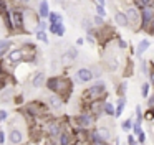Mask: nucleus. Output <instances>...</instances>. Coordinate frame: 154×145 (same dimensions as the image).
I'll return each mask as SVG.
<instances>
[{
    "instance_id": "6ab92c4d",
    "label": "nucleus",
    "mask_w": 154,
    "mask_h": 145,
    "mask_svg": "<svg viewBox=\"0 0 154 145\" xmlns=\"http://www.w3.org/2000/svg\"><path fill=\"white\" fill-rule=\"evenodd\" d=\"M58 145H73V135L68 130H63L58 137Z\"/></svg>"
},
{
    "instance_id": "9b49d317",
    "label": "nucleus",
    "mask_w": 154,
    "mask_h": 145,
    "mask_svg": "<svg viewBox=\"0 0 154 145\" xmlns=\"http://www.w3.org/2000/svg\"><path fill=\"white\" fill-rule=\"evenodd\" d=\"M7 58H8V61H10L12 64H18V63L23 61L25 53H23V49H22V48H17V49H12V51H8V53H7Z\"/></svg>"
},
{
    "instance_id": "ea45409f",
    "label": "nucleus",
    "mask_w": 154,
    "mask_h": 145,
    "mask_svg": "<svg viewBox=\"0 0 154 145\" xmlns=\"http://www.w3.org/2000/svg\"><path fill=\"white\" fill-rule=\"evenodd\" d=\"M147 107L154 109V92H152V96L149 94V97H147Z\"/></svg>"
},
{
    "instance_id": "a18cd8bd",
    "label": "nucleus",
    "mask_w": 154,
    "mask_h": 145,
    "mask_svg": "<svg viewBox=\"0 0 154 145\" xmlns=\"http://www.w3.org/2000/svg\"><path fill=\"white\" fill-rule=\"evenodd\" d=\"M85 43V38H76V46H81Z\"/></svg>"
},
{
    "instance_id": "de8ad7c7",
    "label": "nucleus",
    "mask_w": 154,
    "mask_h": 145,
    "mask_svg": "<svg viewBox=\"0 0 154 145\" xmlns=\"http://www.w3.org/2000/svg\"><path fill=\"white\" fill-rule=\"evenodd\" d=\"M47 145H58V144H55V142H48Z\"/></svg>"
},
{
    "instance_id": "58836bf2",
    "label": "nucleus",
    "mask_w": 154,
    "mask_h": 145,
    "mask_svg": "<svg viewBox=\"0 0 154 145\" xmlns=\"http://www.w3.org/2000/svg\"><path fill=\"white\" fill-rule=\"evenodd\" d=\"M128 145H139V144H137V140H136V138H134V135H128Z\"/></svg>"
},
{
    "instance_id": "bb28decb",
    "label": "nucleus",
    "mask_w": 154,
    "mask_h": 145,
    "mask_svg": "<svg viewBox=\"0 0 154 145\" xmlns=\"http://www.w3.org/2000/svg\"><path fill=\"white\" fill-rule=\"evenodd\" d=\"M57 22H63V16H61V13H58V12H50V15H48V23H57Z\"/></svg>"
},
{
    "instance_id": "72a5a7b5",
    "label": "nucleus",
    "mask_w": 154,
    "mask_h": 145,
    "mask_svg": "<svg viewBox=\"0 0 154 145\" xmlns=\"http://www.w3.org/2000/svg\"><path fill=\"white\" fill-rule=\"evenodd\" d=\"M116 41H118V46H119V49H128V41H126V40H123L121 36H118Z\"/></svg>"
},
{
    "instance_id": "b1692460",
    "label": "nucleus",
    "mask_w": 154,
    "mask_h": 145,
    "mask_svg": "<svg viewBox=\"0 0 154 145\" xmlns=\"http://www.w3.org/2000/svg\"><path fill=\"white\" fill-rule=\"evenodd\" d=\"M126 91H128V82L126 81L119 82V84H118V87H116L118 97H126Z\"/></svg>"
},
{
    "instance_id": "0eeeda50",
    "label": "nucleus",
    "mask_w": 154,
    "mask_h": 145,
    "mask_svg": "<svg viewBox=\"0 0 154 145\" xmlns=\"http://www.w3.org/2000/svg\"><path fill=\"white\" fill-rule=\"evenodd\" d=\"M152 18H154V8H151V7L144 8L143 12H141V25H139V30H146V31H147V28H149Z\"/></svg>"
},
{
    "instance_id": "f704fd0d",
    "label": "nucleus",
    "mask_w": 154,
    "mask_h": 145,
    "mask_svg": "<svg viewBox=\"0 0 154 145\" xmlns=\"http://www.w3.org/2000/svg\"><path fill=\"white\" fill-rule=\"evenodd\" d=\"M149 66H151V72H149V84L154 87V63L151 61V63H149Z\"/></svg>"
},
{
    "instance_id": "f3484780",
    "label": "nucleus",
    "mask_w": 154,
    "mask_h": 145,
    "mask_svg": "<svg viewBox=\"0 0 154 145\" xmlns=\"http://www.w3.org/2000/svg\"><path fill=\"white\" fill-rule=\"evenodd\" d=\"M60 78L61 76H51V78H47L45 86H47V89L51 92V94H57L58 92V87H60Z\"/></svg>"
},
{
    "instance_id": "f257e3e1",
    "label": "nucleus",
    "mask_w": 154,
    "mask_h": 145,
    "mask_svg": "<svg viewBox=\"0 0 154 145\" xmlns=\"http://www.w3.org/2000/svg\"><path fill=\"white\" fill-rule=\"evenodd\" d=\"M104 96H106V82H104L103 79H96V81L85 91L83 97L88 99L90 102H93V101H103Z\"/></svg>"
},
{
    "instance_id": "c03bdc74",
    "label": "nucleus",
    "mask_w": 154,
    "mask_h": 145,
    "mask_svg": "<svg viewBox=\"0 0 154 145\" xmlns=\"http://www.w3.org/2000/svg\"><path fill=\"white\" fill-rule=\"evenodd\" d=\"M96 5H101V7H106V0H96Z\"/></svg>"
},
{
    "instance_id": "a211bd4d",
    "label": "nucleus",
    "mask_w": 154,
    "mask_h": 145,
    "mask_svg": "<svg viewBox=\"0 0 154 145\" xmlns=\"http://www.w3.org/2000/svg\"><path fill=\"white\" fill-rule=\"evenodd\" d=\"M149 48H151V40H147V38L139 40V41H137V45H136V55L137 56H143Z\"/></svg>"
},
{
    "instance_id": "a19ab883",
    "label": "nucleus",
    "mask_w": 154,
    "mask_h": 145,
    "mask_svg": "<svg viewBox=\"0 0 154 145\" xmlns=\"http://www.w3.org/2000/svg\"><path fill=\"white\" fill-rule=\"evenodd\" d=\"M5 140H7V135H5V130L4 129H0V145H4Z\"/></svg>"
},
{
    "instance_id": "6e6552de",
    "label": "nucleus",
    "mask_w": 154,
    "mask_h": 145,
    "mask_svg": "<svg viewBox=\"0 0 154 145\" xmlns=\"http://www.w3.org/2000/svg\"><path fill=\"white\" fill-rule=\"evenodd\" d=\"M61 132H63V127H61V124L58 120H50L47 124V135L51 138V140H55V138L60 137Z\"/></svg>"
},
{
    "instance_id": "4468645a",
    "label": "nucleus",
    "mask_w": 154,
    "mask_h": 145,
    "mask_svg": "<svg viewBox=\"0 0 154 145\" xmlns=\"http://www.w3.org/2000/svg\"><path fill=\"white\" fill-rule=\"evenodd\" d=\"M48 31H50L51 35L61 38V36L65 35V31H66V28H65V23H63V22H57V23H50V26H48Z\"/></svg>"
},
{
    "instance_id": "7c9ffc66",
    "label": "nucleus",
    "mask_w": 154,
    "mask_h": 145,
    "mask_svg": "<svg viewBox=\"0 0 154 145\" xmlns=\"http://www.w3.org/2000/svg\"><path fill=\"white\" fill-rule=\"evenodd\" d=\"M91 72H93V78L94 79H101V72H103V71H101V68H100V66H91Z\"/></svg>"
},
{
    "instance_id": "c9c22d12",
    "label": "nucleus",
    "mask_w": 154,
    "mask_h": 145,
    "mask_svg": "<svg viewBox=\"0 0 154 145\" xmlns=\"http://www.w3.org/2000/svg\"><path fill=\"white\" fill-rule=\"evenodd\" d=\"M136 137H137V144H139V145L146 144V134H144V130H141L139 135H136Z\"/></svg>"
},
{
    "instance_id": "393cba45",
    "label": "nucleus",
    "mask_w": 154,
    "mask_h": 145,
    "mask_svg": "<svg viewBox=\"0 0 154 145\" xmlns=\"http://www.w3.org/2000/svg\"><path fill=\"white\" fill-rule=\"evenodd\" d=\"M48 26H50V23H48L47 20H37V25H35V33H37V31H47Z\"/></svg>"
},
{
    "instance_id": "c756f323",
    "label": "nucleus",
    "mask_w": 154,
    "mask_h": 145,
    "mask_svg": "<svg viewBox=\"0 0 154 145\" xmlns=\"http://www.w3.org/2000/svg\"><path fill=\"white\" fill-rule=\"evenodd\" d=\"M35 36H37V40H38V41H42V43H47V45H48V41H50V40H48V35H47V31H37V33H35Z\"/></svg>"
},
{
    "instance_id": "49530a36",
    "label": "nucleus",
    "mask_w": 154,
    "mask_h": 145,
    "mask_svg": "<svg viewBox=\"0 0 154 145\" xmlns=\"http://www.w3.org/2000/svg\"><path fill=\"white\" fill-rule=\"evenodd\" d=\"M18 2H20V3H23V5H30V2H32V0H18Z\"/></svg>"
},
{
    "instance_id": "09e8293b",
    "label": "nucleus",
    "mask_w": 154,
    "mask_h": 145,
    "mask_svg": "<svg viewBox=\"0 0 154 145\" xmlns=\"http://www.w3.org/2000/svg\"><path fill=\"white\" fill-rule=\"evenodd\" d=\"M55 2H57V3H63V0H55Z\"/></svg>"
},
{
    "instance_id": "e433bc0d",
    "label": "nucleus",
    "mask_w": 154,
    "mask_h": 145,
    "mask_svg": "<svg viewBox=\"0 0 154 145\" xmlns=\"http://www.w3.org/2000/svg\"><path fill=\"white\" fill-rule=\"evenodd\" d=\"M96 15L100 16H106V7H101V5H96Z\"/></svg>"
},
{
    "instance_id": "2eb2a0df",
    "label": "nucleus",
    "mask_w": 154,
    "mask_h": 145,
    "mask_svg": "<svg viewBox=\"0 0 154 145\" xmlns=\"http://www.w3.org/2000/svg\"><path fill=\"white\" fill-rule=\"evenodd\" d=\"M50 5H48V0H40V3H38V18L40 20H48V15H50Z\"/></svg>"
},
{
    "instance_id": "412c9836",
    "label": "nucleus",
    "mask_w": 154,
    "mask_h": 145,
    "mask_svg": "<svg viewBox=\"0 0 154 145\" xmlns=\"http://www.w3.org/2000/svg\"><path fill=\"white\" fill-rule=\"evenodd\" d=\"M103 112L108 115V117H114V115H116V104L104 101V104H103Z\"/></svg>"
},
{
    "instance_id": "f8f14e48",
    "label": "nucleus",
    "mask_w": 154,
    "mask_h": 145,
    "mask_svg": "<svg viewBox=\"0 0 154 145\" xmlns=\"http://www.w3.org/2000/svg\"><path fill=\"white\" fill-rule=\"evenodd\" d=\"M113 18H114V22H116V25L121 26V28H129V26H131V23H129V20H128L126 13L121 12V10H116V12H114Z\"/></svg>"
},
{
    "instance_id": "cd10ccee",
    "label": "nucleus",
    "mask_w": 154,
    "mask_h": 145,
    "mask_svg": "<svg viewBox=\"0 0 154 145\" xmlns=\"http://www.w3.org/2000/svg\"><path fill=\"white\" fill-rule=\"evenodd\" d=\"M149 89H151V84L149 82H143V84H141V96H143L144 99H147L149 97Z\"/></svg>"
},
{
    "instance_id": "39448f33",
    "label": "nucleus",
    "mask_w": 154,
    "mask_h": 145,
    "mask_svg": "<svg viewBox=\"0 0 154 145\" xmlns=\"http://www.w3.org/2000/svg\"><path fill=\"white\" fill-rule=\"evenodd\" d=\"M124 13H126L128 20H129L131 26H137L136 30H139V25H141V12H139V10L134 8V7L131 5V7H126Z\"/></svg>"
},
{
    "instance_id": "79ce46f5",
    "label": "nucleus",
    "mask_w": 154,
    "mask_h": 145,
    "mask_svg": "<svg viewBox=\"0 0 154 145\" xmlns=\"http://www.w3.org/2000/svg\"><path fill=\"white\" fill-rule=\"evenodd\" d=\"M86 41L90 43V45H94V43H96V40H94V35H91V33H86Z\"/></svg>"
},
{
    "instance_id": "37998d69",
    "label": "nucleus",
    "mask_w": 154,
    "mask_h": 145,
    "mask_svg": "<svg viewBox=\"0 0 154 145\" xmlns=\"http://www.w3.org/2000/svg\"><path fill=\"white\" fill-rule=\"evenodd\" d=\"M14 101L17 102V104H22V102H23V97H22V96H17V97H15Z\"/></svg>"
},
{
    "instance_id": "dca6fc26",
    "label": "nucleus",
    "mask_w": 154,
    "mask_h": 145,
    "mask_svg": "<svg viewBox=\"0 0 154 145\" xmlns=\"http://www.w3.org/2000/svg\"><path fill=\"white\" fill-rule=\"evenodd\" d=\"M15 99V91L14 87H5L0 91V104H8Z\"/></svg>"
},
{
    "instance_id": "c85d7f7f",
    "label": "nucleus",
    "mask_w": 154,
    "mask_h": 145,
    "mask_svg": "<svg viewBox=\"0 0 154 145\" xmlns=\"http://www.w3.org/2000/svg\"><path fill=\"white\" fill-rule=\"evenodd\" d=\"M133 125H134L133 119H126V120H123V122H121V129H123L124 132H129V130H133Z\"/></svg>"
},
{
    "instance_id": "4be33fe9",
    "label": "nucleus",
    "mask_w": 154,
    "mask_h": 145,
    "mask_svg": "<svg viewBox=\"0 0 154 145\" xmlns=\"http://www.w3.org/2000/svg\"><path fill=\"white\" fill-rule=\"evenodd\" d=\"M133 7L137 8L139 12H143V10L147 8V7L152 8V0H133Z\"/></svg>"
},
{
    "instance_id": "9d476101",
    "label": "nucleus",
    "mask_w": 154,
    "mask_h": 145,
    "mask_svg": "<svg viewBox=\"0 0 154 145\" xmlns=\"http://www.w3.org/2000/svg\"><path fill=\"white\" fill-rule=\"evenodd\" d=\"M45 82H47V74H45L43 71H37L33 76H32V79H30L32 87H35V89L43 87V86H45Z\"/></svg>"
},
{
    "instance_id": "ddd939ff",
    "label": "nucleus",
    "mask_w": 154,
    "mask_h": 145,
    "mask_svg": "<svg viewBox=\"0 0 154 145\" xmlns=\"http://www.w3.org/2000/svg\"><path fill=\"white\" fill-rule=\"evenodd\" d=\"M78 58V49H76V46H68L66 48V51L61 55V63H73L75 59Z\"/></svg>"
},
{
    "instance_id": "f03ea898",
    "label": "nucleus",
    "mask_w": 154,
    "mask_h": 145,
    "mask_svg": "<svg viewBox=\"0 0 154 145\" xmlns=\"http://www.w3.org/2000/svg\"><path fill=\"white\" fill-rule=\"evenodd\" d=\"M96 122V117L90 112H81L75 117V124L78 125V129H85V130H90V127Z\"/></svg>"
},
{
    "instance_id": "473e14b6",
    "label": "nucleus",
    "mask_w": 154,
    "mask_h": 145,
    "mask_svg": "<svg viewBox=\"0 0 154 145\" xmlns=\"http://www.w3.org/2000/svg\"><path fill=\"white\" fill-rule=\"evenodd\" d=\"M10 46H12L10 40H0V51H4V49H10Z\"/></svg>"
},
{
    "instance_id": "7ed1b4c3",
    "label": "nucleus",
    "mask_w": 154,
    "mask_h": 145,
    "mask_svg": "<svg viewBox=\"0 0 154 145\" xmlns=\"http://www.w3.org/2000/svg\"><path fill=\"white\" fill-rule=\"evenodd\" d=\"M75 82L76 84H88V82L93 81V72H91L90 68H80L76 69V72H75Z\"/></svg>"
},
{
    "instance_id": "5701e85b",
    "label": "nucleus",
    "mask_w": 154,
    "mask_h": 145,
    "mask_svg": "<svg viewBox=\"0 0 154 145\" xmlns=\"http://www.w3.org/2000/svg\"><path fill=\"white\" fill-rule=\"evenodd\" d=\"M126 104H128V97H118V101H116V115H114V117H121V115H123V111H124V107H126Z\"/></svg>"
},
{
    "instance_id": "20e7f679",
    "label": "nucleus",
    "mask_w": 154,
    "mask_h": 145,
    "mask_svg": "<svg viewBox=\"0 0 154 145\" xmlns=\"http://www.w3.org/2000/svg\"><path fill=\"white\" fill-rule=\"evenodd\" d=\"M10 15H12V25H14V28L23 30V26H25V13H23V10L12 8Z\"/></svg>"
},
{
    "instance_id": "423d86ee",
    "label": "nucleus",
    "mask_w": 154,
    "mask_h": 145,
    "mask_svg": "<svg viewBox=\"0 0 154 145\" xmlns=\"http://www.w3.org/2000/svg\"><path fill=\"white\" fill-rule=\"evenodd\" d=\"M7 140L12 145H20L23 142V130L18 127H10V130L7 132Z\"/></svg>"
},
{
    "instance_id": "aec40b11",
    "label": "nucleus",
    "mask_w": 154,
    "mask_h": 145,
    "mask_svg": "<svg viewBox=\"0 0 154 145\" xmlns=\"http://www.w3.org/2000/svg\"><path fill=\"white\" fill-rule=\"evenodd\" d=\"M96 132H98V135H100L103 140H111V137H113V134H111V129L109 127H106V125H100V127L96 129Z\"/></svg>"
},
{
    "instance_id": "4c0bfd02",
    "label": "nucleus",
    "mask_w": 154,
    "mask_h": 145,
    "mask_svg": "<svg viewBox=\"0 0 154 145\" xmlns=\"http://www.w3.org/2000/svg\"><path fill=\"white\" fill-rule=\"evenodd\" d=\"M7 117H8V112L5 109H0V122H5Z\"/></svg>"
},
{
    "instance_id": "a878e982",
    "label": "nucleus",
    "mask_w": 154,
    "mask_h": 145,
    "mask_svg": "<svg viewBox=\"0 0 154 145\" xmlns=\"http://www.w3.org/2000/svg\"><path fill=\"white\" fill-rule=\"evenodd\" d=\"M91 22H93V25L96 26L98 30H100V28H103V26L106 25V22H104V18H103V16H100V15H93V18H91Z\"/></svg>"
},
{
    "instance_id": "2f4dec72",
    "label": "nucleus",
    "mask_w": 154,
    "mask_h": 145,
    "mask_svg": "<svg viewBox=\"0 0 154 145\" xmlns=\"http://www.w3.org/2000/svg\"><path fill=\"white\" fill-rule=\"evenodd\" d=\"M141 71H143L144 74H149V72H151L149 61H146V59H143V61H141Z\"/></svg>"
},
{
    "instance_id": "1a4fd4ad",
    "label": "nucleus",
    "mask_w": 154,
    "mask_h": 145,
    "mask_svg": "<svg viewBox=\"0 0 154 145\" xmlns=\"http://www.w3.org/2000/svg\"><path fill=\"white\" fill-rule=\"evenodd\" d=\"M63 104H65L63 99H61L58 94H50L47 97V105H48V109H51V111H61Z\"/></svg>"
}]
</instances>
